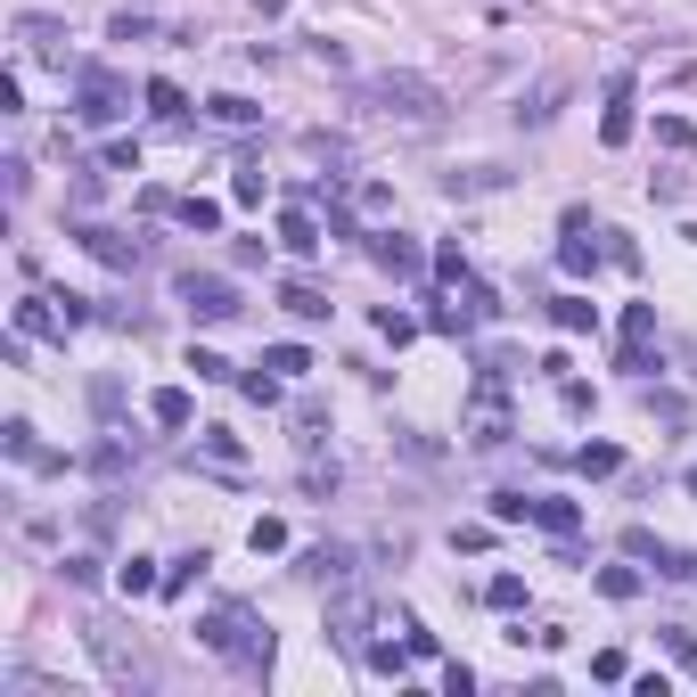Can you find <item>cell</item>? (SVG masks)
Instances as JSON below:
<instances>
[{
	"mask_svg": "<svg viewBox=\"0 0 697 697\" xmlns=\"http://www.w3.org/2000/svg\"><path fill=\"white\" fill-rule=\"evenodd\" d=\"M198 641L214 648V657H230V664H239L246 681H263V673H271V657H279L271 624H263L255 607H239V599H221L214 616H205V624H198Z\"/></svg>",
	"mask_w": 697,
	"mask_h": 697,
	"instance_id": "cell-1",
	"label": "cell"
},
{
	"mask_svg": "<svg viewBox=\"0 0 697 697\" xmlns=\"http://www.w3.org/2000/svg\"><path fill=\"white\" fill-rule=\"evenodd\" d=\"M362 107L394 115V124H435V115H443V91L427 83V74H369V83H362Z\"/></svg>",
	"mask_w": 697,
	"mask_h": 697,
	"instance_id": "cell-2",
	"label": "cell"
},
{
	"mask_svg": "<svg viewBox=\"0 0 697 697\" xmlns=\"http://www.w3.org/2000/svg\"><path fill=\"white\" fill-rule=\"evenodd\" d=\"M173 295H181V313H189V320H205V329H221V320H239V313H246L239 288H230L221 271H181V279H173Z\"/></svg>",
	"mask_w": 697,
	"mask_h": 697,
	"instance_id": "cell-3",
	"label": "cell"
},
{
	"mask_svg": "<svg viewBox=\"0 0 697 697\" xmlns=\"http://www.w3.org/2000/svg\"><path fill=\"white\" fill-rule=\"evenodd\" d=\"M124 107H131L124 74H115V66H83V91H74V115H83L91 131H107V124H115Z\"/></svg>",
	"mask_w": 697,
	"mask_h": 697,
	"instance_id": "cell-4",
	"label": "cell"
},
{
	"mask_svg": "<svg viewBox=\"0 0 697 697\" xmlns=\"http://www.w3.org/2000/svg\"><path fill=\"white\" fill-rule=\"evenodd\" d=\"M83 641H91V657L107 664V681H115V689H148V681H156V664H148L140 648H124V632L91 624V632H83Z\"/></svg>",
	"mask_w": 697,
	"mask_h": 697,
	"instance_id": "cell-5",
	"label": "cell"
},
{
	"mask_svg": "<svg viewBox=\"0 0 697 697\" xmlns=\"http://www.w3.org/2000/svg\"><path fill=\"white\" fill-rule=\"evenodd\" d=\"M509 435H517V419H509V403H500V385H493V378H477V410H468V443H477V452H500Z\"/></svg>",
	"mask_w": 697,
	"mask_h": 697,
	"instance_id": "cell-6",
	"label": "cell"
},
{
	"mask_svg": "<svg viewBox=\"0 0 697 697\" xmlns=\"http://www.w3.org/2000/svg\"><path fill=\"white\" fill-rule=\"evenodd\" d=\"M369 263H378V271H394V279H427V271H435V263H427V246L403 239V230H369Z\"/></svg>",
	"mask_w": 697,
	"mask_h": 697,
	"instance_id": "cell-7",
	"label": "cell"
},
{
	"mask_svg": "<svg viewBox=\"0 0 697 697\" xmlns=\"http://www.w3.org/2000/svg\"><path fill=\"white\" fill-rule=\"evenodd\" d=\"M624 550H632V558H641V567H657V574H673V583H689V574H697V558H689V550H681V542H664V533H648V525H632V533H624Z\"/></svg>",
	"mask_w": 697,
	"mask_h": 697,
	"instance_id": "cell-8",
	"label": "cell"
},
{
	"mask_svg": "<svg viewBox=\"0 0 697 697\" xmlns=\"http://www.w3.org/2000/svg\"><path fill=\"white\" fill-rule=\"evenodd\" d=\"M329 641L345 648V657H362V648H369V599H362V591H345V583H337V599H329Z\"/></svg>",
	"mask_w": 697,
	"mask_h": 697,
	"instance_id": "cell-9",
	"label": "cell"
},
{
	"mask_svg": "<svg viewBox=\"0 0 697 697\" xmlns=\"http://www.w3.org/2000/svg\"><path fill=\"white\" fill-rule=\"evenodd\" d=\"M74 239H83V255H91V263H107V271H140V255H148L140 239H124V230H107V221H83Z\"/></svg>",
	"mask_w": 697,
	"mask_h": 697,
	"instance_id": "cell-10",
	"label": "cell"
},
{
	"mask_svg": "<svg viewBox=\"0 0 697 697\" xmlns=\"http://www.w3.org/2000/svg\"><path fill=\"white\" fill-rule=\"evenodd\" d=\"M295 574H304V583H320V591H337V583H353V550L345 542H313V550H295Z\"/></svg>",
	"mask_w": 697,
	"mask_h": 697,
	"instance_id": "cell-11",
	"label": "cell"
},
{
	"mask_svg": "<svg viewBox=\"0 0 697 697\" xmlns=\"http://www.w3.org/2000/svg\"><path fill=\"white\" fill-rule=\"evenodd\" d=\"M0 443H9V459H17V468H41V477H66V452H50V443H41V435H34L25 419H9V427H0Z\"/></svg>",
	"mask_w": 697,
	"mask_h": 697,
	"instance_id": "cell-12",
	"label": "cell"
},
{
	"mask_svg": "<svg viewBox=\"0 0 697 697\" xmlns=\"http://www.w3.org/2000/svg\"><path fill=\"white\" fill-rule=\"evenodd\" d=\"M583 230H591V214H583V205H574V214H567V239H558V271H567V279L599 271V255H607V246H591Z\"/></svg>",
	"mask_w": 697,
	"mask_h": 697,
	"instance_id": "cell-13",
	"label": "cell"
},
{
	"mask_svg": "<svg viewBox=\"0 0 697 697\" xmlns=\"http://www.w3.org/2000/svg\"><path fill=\"white\" fill-rule=\"evenodd\" d=\"M599 140H607V148H624V140H632V74H616V83H607V115H599Z\"/></svg>",
	"mask_w": 697,
	"mask_h": 697,
	"instance_id": "cell-14",
	"label": "cell"
},
{
	"mask_svg": "<svg viewBox=\"0 0 697 697\" xmlns=\"http://www.w3.org/2000/svg\"><path fill=\"white\" fill-rule=\"evenodd\" d=\"M533 525L558 533V542H574V533H583V509H574L567 493H533Z\"/></svg>",
	"mask_w": 697,
	"mask_h": 697,
	"instance_id": "cell-15",
	"label": "cell"
},
{
	"mask_svg": "<svg viewBox=\"0 0 697 697\" xmlns=\"http://www.w3.org/2000/svg\"><path fill=\"white\" fill-rule=\"evenodd\" d=\"M198 459H214L221 477H239V468H246V443L230 435V427H198Z\"/></svg>",
	"mask_w": 697,
	"mask_h": 697,
	"instance_id": "cell-16",
	"label": "cell"
},
{
	"mask_svg": "<svg viewBox=\"0 0 697 697\" xmlns=\"http://www.w3.org/2000/svg\"><path fill=\"white\" fill-rule=\"evenodd\" d=\"M567 91H574L567 74H550V83H533V99H525V107H517V124H533V131H542V124H550L558 107H567Z\"/></svg>",
	"mask_w": 697,
	"mask_h": 697,
	"instance_id": "cell-17",
	"label": "cell"
},
{
	"mask_svg": "<svg viewBox=\"0 0 697 697\" xmlns=\"http://www.w3.org/2000/svg\"><path fill=\"white\" fill-rule=\"evenodd\" d=\"M148 419H156V427H173V435H181V427L198 419V403H189V385H156V394H148Z\"/></svg>",
	"mask_w": 697,
	"mask_h": 697,
	"instance_id": "cell-18",
	"label": "cell"
},
{
	"mask_svg": "<svg viewBox=\"0 0 697 697\" xmlns=\"http://www.w3.org/2000/svg\"><path fill=\"white\" fill-rule=\"evenodd\" d=\"M550 329L558 337H591V329H599V304H591V295H558V304H550Z\"/></svg>",
	"mask_w": 697,
	"mask_h": 697,
	"instance_id": "cell-19",
	"label": "cell"
},
{
	"mask_svg": "<svg viewBox=\"0 0 697 697\" xmlns=\"http://www.w3.org/2000/svg\"><path fill=\"white\" fill-rule=\"evenodd\" d=\"M17 329H25V337H66V313H58V295H25V304H17Z\"/></svg>",
	"mask_w": 697,
	"mask_h": 697,
	"instance_id": "cell-20",
	"label": "cell"
},
{
	"mask_svg": "<svg viewBox=\"0 0 697 697\" xmlns=\"http://www.w3.org/2000/svg\"><path fill=\"white\" fill-rule=\"evenodd\" d=\"M279 313H295V320H329L337 304L313 288V279H288V288H279Z\"/></svg>",
	"mask_w": 697,
	"mask_h": 697,
	"instance_id": "cell-21",
	"label": "cell"
},
{
	"mask_svg": "<svg viewBox=\"0 0 697 697\" xmlns=\"http://www.w3.org/2000/svg\"><path fill=\"white\" fill-rule=\"evenodd\" d=\"M279 239H288V255H320V221L304 214V198H295L288 214H279Z\"/></svg>",
	"mask_w": 697,
	"mask_h": 697,
	"instance_id": "cell-22",
	"label": "cell"
},
{
	"mask_svg": "<svg viewBox=\"0 0 697 697\" xmlns=\"http://www.w3.org/2000/svg\"><path fill=\"white\" fill-rule=\"evenodd\" d=\"M115 583H124V599H156V591H165V574H156V558H124V567H115Z\"/></svg>",
	"mask_w": 697,
	"mask_h": 697,
	"instance_id": "cell-23",
	"label": "cell"
},
{
	"mask_svg": "<svg viewBox=\"0 0 697 697\" xmlns=\"http://www.w3.org/2000/svg\"><path fill=\"white\" fill-rule=\"evenodd\" d=\"M83 468H91V477H107V484H115V477H124V468H131V443H124V435L91 443V452H83Z\"/></svg>",
	"mask_w": 697,
	"mask_h": 697,
	"instance_id": "cell-24",
	"label": "cell"
},
{
	"mask_svg": "<svg viewBox=\"0 0 697 697\" xmlns=\"http://www.w3.org/2000/svg\"><path fill=\"white\" fill-rule=\"evenodd\" d=\"M173 221H181V230H198V239H214V230H221V205H214V198H173Z\"/></svg>",
	"mask_w": 697,
	"mask_h": 697,
	"instance_id": "cell-25",
	"label": "cell"
},
{
	"mask_svg": "<svg viewBox=\"0 0 697 697\" xmlns=\"http://www.w3.org/2000/svg\"><path fill=\"white\" fill-rule=\"evenodd\" d=\"M459 313H468V329H477V320H500L509 304H500V295L484 288V279H459Z\"/></svg>",
	"mask_w": 697,
	"mask_h": 697,
	"instance_id": "cell-26",
	"label": "cell"
},
{
	"mask_svg": "<svg viewBox=\"0 0 697 697\" xmlns=\"http://www.w3.org/2000/svg\"><path fill=\"white\" fill-rule=\"evenodd\" d=\"M17 41H34L41 58H58V41H66V25H58V17H41V9H25V17H17Z\"/></svg>",
	"mask_w": 697,
	"mask_h": 697,
	"instance_id": "cell-27",
	"label": "cell"
},
{
	"mask_svg": "<svg viewBox=\"0 0 697 697\" xmlns=\"http://www.w3.org/2000/svg\"><path fill=\"white\" fill-rule=\"evenodd\" d=\"M205 115H214V124H230V131H246V124H255V99H239V91H214V99H205Z\"/></svg>",
	"mask_w": 697,
	"mask_h": 697,
	"instance_id": "cell-28",
	"label": "cell"
},
{
	"mask_svg": "<svg viewBox=\"0 0 697 697\" xmlns=\"http://www.w3.org/2000/svg\"><path fill=\"white\" fill-rule=\"evenodd\" d=\"M205 567H214V558H205V550H181V558H173V567H165V591H156V599H181V591L198 583Z\"/></svg>",
	"mask_w": 697,
	"mask_h": 697,
	"instance_id": "cell-29",
	"label": "cell"
},
{
	"mask_svg": "<svg viewBox=\"0 0 697 697\" xmlns=\"http://www.w3.org/2000/svg\"><path fill=\"white\" fill-rule=\"evenodd\" d=\"M148 115H156V124H181V115H189L181 83H165V74H156V83H148Z\"/></svg>",
	"mask_w": 697,
	"mask_h": 697,
	"instance_id": "cell-30",
	"label": "cell"
},
{
	"mask_svg": "<svg viewBox=\"0 0 697 697\" xmlns=\"http://www.w3.org/2000/svg\"><path fill=\"white\" fill-rule=\"evenodd\" d=\"M500 181H509L500 165H468V173H452L443 189H452V198H484V189H500Z\"/></svg>",
	"mask_w": 697,
	"mask_h": 697,
	"instance_id": "cell-31",
	"label": "cell"
},
{
	"mask_svg": "<svg viewBox=\"0 0 697 697\" xmlns=\"http://www.w3.org/2000/svg\"><path fill=\"white\" fill-rule=\"evenodd\" d=\"M239 394H246L255 410H271V403H279V369H271V362H255V369L239 378Z\"/></svg>",
	"mask_w": 697,
	"mask_h": 697,
	"instance_id": "cell-32",
	"label": "cell"
},
{
	"mask_svg": "<svg viewBox=\"0 0 697 697\" xmlns=\"http://www.w3.org/2000/svg\"><path fill=\"white\" fill-rule=\"evenodd\" d=\"M484 607L517 616V607H525V574H493V583H484Z\"/></svg>",
	"mask_w": 697,
	"mask_h": 697,
	"instance_id": "cell-33",
	"label": "cell"
},
{
	"mask_svg": "<svg viewBox=\"0 0 697 697\" xmlns=\"http://www.w3.org/2000/svg\"><path fill=\"white\" fill-rule=\"evenodd\" d=\"M189 369H198V385H230V378H239V369L221 362L214 345H189Z\"/></svg>",
	"mask_w": 697,
	"mask_h": 697,
	"instance_id": "cell-34",
	"label": "cell"
},
{
	"mask_svg": "<svg viewBox=\"0 0 697 697\" xmlns=\"http://www.w3.org/2000/svg\"><path fill=\"white\" fill-rule=\"evenodd\" d=\"M148 34H156L148 9H115V17H107V41H148Z\"/></svg>",
	"mask_w": 697,
	"mask_h": 697,
	"instance_id": "cell-35",
	"label": "cell"
},
{
	"mask_svg": "<svg viewBox=\"0 0 697 697\" xmlns=\"http://www.w3.org/2000/svg\"><path fill=\"white\" fill-rule=\"evenodd\" d=\"M574 468H583V477H616V468H624V452H616V443H583V452H574Z\"/></svg>",
	"mask_w": 697,
	"mask_h": 697,
	"instance_id": "cell-36",
	"label": "cell"
},
{
	"mask_svg": "<svg viewBox=\"0 0 697 697\" xmlns=\"http://www.w3.org/2000/svg\"><path fill=\"white\" fill-rule=\"evenodd\" d=\"M91 410H99V419L124 410V378H115V369H99V378H91Z\"/></svg>",
	"mask_w": 697,
	"mask_h": 697,
	"instance_id": "cell-37",
	"label": "cell"
},
{
	"mask_svg": "<svg viewBox=\"0 0 697 697\" xmlns=\"http://www.w3.org/2000/svg\"><path fill=\"white\" fill-rule=\"evenodd\" d=\"M263 362H271L279 378H313V353H304V345H271Z\"/></svg>",
	"mask_w": 697,
	"mask_h": 697,
	"instance_id": "cell-38",
	"label": "cell"
},
{
	"mask_svg": "<svg viewBox=\"0 0 697 697\" xmlns=\"http://www.w3.org/2000/svg\"><path fill=\"white\" fill-rule=\"evenodd\" d=\"M304 493H313V500H329V493H337V459H320V452L304 459Z\"/></svg>",
	"mask_w": 697,
	"mask_h": 697,
	"instance_id": "cell-39",
	"label": "cell"
},
{
	"mask_svg": "<svg viewBox=\"0 0 697 697\" xmlns=\"http://www.w3.org/2000/svg\"><path fill=\"white\" fill-rule=\"evenodd\" d=\"M657 337V304H624V345H648Z\"/></svg>",
	"mask_w": 697,
	"mask_h": 697,
	"instance_id": "cell-40",
	"label": "cell"
},
{
	"mask_svg": "<svg viewBox=\"0 0 697 697\" xmlns=\"http://www.w3.org/2000/svg\"><path fill=\"white\" fill-rule=\"evenodd\" d=\"M99 165H107V173H140V140H107V148H99Z\"/></svg>",
	"mask_w": 697,
	"mask_h": 697,
	"instance_id": "cell-41",
	"label": "cell"
},
{
	"mask_svg": "<svg viewBox=\"0 0 697 697\" xmlns=\"http://www.w3.org/2000/svg\"><path fill=\"white\" fill-rule=\"evenodd\" d=\"M378 337H385V345H410V337H419V320H410V313H394V304H385V313H378Z\"/></svg>",
	"mask_w": 697,
	"mask_h": 697,
	"instance_id": "cell-42",
	"label": "cell"
},
{
	"mask_svg": "<svg viewBox=\"0 0 697 697\" xmlns=\"http://www.w3.org/2000/svg\"><path fill=\"white\" fill-rule=\"evenodd\" d=\"M599 591H607V599H641V574H632V567H599Z\"/></svg>",
	"mask_w": 697,
	"mask_h": 697,
	"instance_id": "cell-43",
	"label": "cell"
},
{
	"mask_svg": "<svg viewBox=\"0 0 697 697\" xmlns=\"http://www.w3.org/2000/svg\"><path fill=\"white\" fill-rule=\"evenodd\" d=\"M657 140L664 148H697V124H689V115H657Z\"/></svg>",
	"mask_w": 697,
	"mask_h": 697,
	"instance_id": "cell-44",
	"label": "cell"
},
{
	"mask_svg": "<svg viewBox=\"0 0 697 697\" xmlns=\"http://www.w3.org/2000/svg\"><path fill=\"white\" fill-rule=\"evenodd\" d=\"M525 517H533L525 493H493V525H525Z\"/></svg>",
	"mask_w": 697,
	"mask_h": 697,
	"instance_id": "cell-45",
	"label": "cell"
},
{
	"mask_svg": "<svg viewBox=\"0 0 697 697\" xmlns=\"http://www.w3.org/2000/svg\"><path fill=\"white\" fill-rule=\"evenodd\" d=\"M435 279H443V288H459V279H468V255H459V246H435Z\"/></svg>",
	"mask_w": 697,
	"mask_h": 697,
	"instance_id": "cell-46",
	"label": "cell"
},
{
	"mask_svg": "<svg viewBox=\"0 0 697 697\" xmlns=\"http://www.w3.org/2000/svg\"><path fill=\"white\" fill-rule=\"evenodd\" d=\"M263 550H288V525H279V517H255V558Z\"/></svg>",
	"mask_w": 697,
	"mask_h": 697,
	"instance_id": "cell-47",
	"label": "cell"
},
{
	"mask_svg": "<svg viewBox=\"0 0 697 697\" xmlns=\"http://www.w3.org/2000/svg\"><path fill=\"white\" fill-rule=\"evenodd\" d=\"M230 198H239V205H263V173H255V165H239V181H230Z\"/></svg>",
	"mask_w": 697,
	"mask_h": 697,
	"instance_id": "cell-48",
	"label": "cell"
},
{
	"mask_svg": "<svg viewBox=\"0 0 697 697\" xmlns=\"http://www.w3.org/2000/svg\"><path fill=\"white\" fill-rule=\"evenodd\" d=\"M624 673H632V664L616 657V648H599V657H591V681H624Z\"/></svg>",
	"mask_w": 697,
	"mask_h": 697,
	"instance_id": "cell-49",
	"label": "cell"
},
{
	"mask_svg": "<svg viewBox=\"0 0 697 697\" xmlns=\"http://www.w3.org/2000/svg\"><path fill=\"white\" fill-rule=\"evenodd\" d=\"M255 17H288V0H255Z\"/></svg>",
	"mask_w": 697,
	"mask_h": 697,
	"instance_id": "cell-50",
	"label": "cell"
},
{
	"mask_svg": "<svg viewBox=\"0 0 697 697\" xmlns=\"http://www.w3.org/2000/svg\"><path fill=\"white\" fill-rule=\"evenodd\" d=\"M689 493H697V468H689Z\"/></svg>",
	"mask_w": 697,
	"mask_h": 697,
	"instance_id": "cell-51",
	"label": "cell"
},
{
	"mask_svg": "<svg viewBox=\"0 0 697 697\" xmlns=\"http://www.w3.org/2000/svg\"><path fill=\"white\" fill-rule=\"evenodd\" d=\"M131 9H148V0H131Z\"/></svg>",
	"mask_w": 697,
	"mask_h": 697,
	"instance_id": "cell-52",
	"label": "cell"
}]
</instances>
